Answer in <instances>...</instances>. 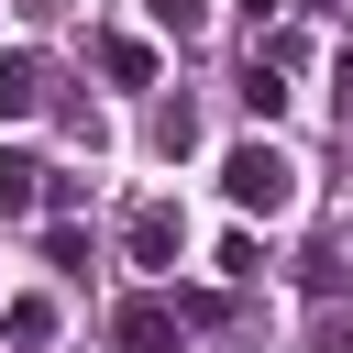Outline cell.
<instances>
[{
    "instance_id": "1",
    "label": "cell",
    "mask_w": 353,
    "mask_h": 353,
    "mask_svg": "<svg viewBox=\"0 0 353 353\" xmlns=\"http://www.w3.org/2000/svg\"><path fill=\"white\" fill-rule=\"evenodd\" d=\"M221 188H232L243 221H287V210H298V165H287L276 143H232V154H221Z\"/></svg>"
},
{
    "instance_id": "2",
    "label": "cell",
    "mask_w": 353,
    "mask_h": 353,
    "mask_svg": "<svg viewBox=\"0 0 353 353\" xmlns=\"http://www.w3.org/2000/svg\"><path fill=\"white\" fill-rule=\"evenodd\" d=\"M121 254H132V265H176V254H188V210H176V199H132Z\"/></svg>"
},
{
    "instance_id": "3",
    "label": "cell",
    "mask_w": 353,
    "mask_h": 353,
    "mask_svg": "<svg viewBox=\"0 0 353 353\" xmlns=\"http://www.w3.org/2000/svg\"><path fill=\"white\" fill-rule=\"evenodd\" d=\"M176 331H188L176 298H121V309H110V342H121V353H176Z\"/></svg>"
},
{
    "instance_id": "4",
    "label": "cell",
    "mask_w": 353,
    "mask_h": 353,
    "mask_svg": "<svg viewBox=\"0 0 353 353\" xmlns=\"http://www.w3.org/2000/svg\"><path fill=\"white\" fill-rule=\"evenodd\" d=\"M55 331H66V309H55L44 287H22V298H0V342H11V353H44Z\"/></svg>"
},
{
    "instance_id": "5",
    "label": "cell",
    "mask_w": 353,
    "mask_h": 353,
    "mask_svg": "<svg viewBox=\"0 0 353 353\" xmlns=\"http://www.w3.org/2000/svg\"><path fill=\"white\" fill-rule=\"evenodd\" d=\"M99 77L110 88H154V44L143 33H99Z\"/></svg>"
},
{
    "instance_id": "6",
    "label": "cell",
    "mask_w": 353,
    "mask_h": 353,
    "mask_svg": "<svg viewBox=\"0 0 353 353\" xmlns=\"http://www.w3.org/2000/svg\"><path fill=\"white\" fill-rule=\"evenodd\" d=\"M243 110H254V121L287 110V55H276V44H254V66H243Z\"/></svg>"
},
{
    "instance_id": "7",
    "label": "cell",
    "mask_w": 353,
    "mask_h": 353,
    "mask_svg": "<svg viewBox=\"0 0 353 353\" xmlns=\"http://www.w3.org/2000/svg\"><path fill=\"white\" fill-rule=\"evenodd\" d=\"M44 188H55V176H44L33 154H0V221H22V210H44Z\"/></svg>"
},
{
    "instance_id": "8",
    "label": "cell",
    "mask_w": 353,
    "mask_h": 353,
    "mask_svg": "<svg viewBox=\"0 0 353 353\" xmlns=\"http://www.w3.org/2000/svg\"><path fill=\"white\" fill-rule=\"evenodd\" d=\"M44 110V66L33 55H0V121H33Z\"/></svg>"
},
{
    "instance_id": "9",
    "label": "cell",
    "mask_w": 353,
    "mask_h": 353,
    "mask_svg": "<svg viewBox=\"0 0 353 353\" xmlns=\"http://www.w3.org/2000/svg\"><path fill=\"white\" fill-rule=\"evenodd\" d=\"M154 143H165V154H188V143H199V110H188V99H165V110H154Z\"/></svg>"
},
{
    "instance_id": "10",
    "label": "cell",
    "mask_w": 353,
    "mask_h": 353,
    "mask_svg": "<svg viewBox=\"0 0 353 353\" xmlns=\"http://www.w3.org/2000/svg\"><path fill=\"white\" fill-rule=\"evenodd\" d=\"M143 11H154V22L176 33V44H188V33H210V0H143Z\"/></svg>"
},
{
    "instance_id": "11",
    "label": "cell",
    "mask_w": 353,
    "mask_h": 353,
    "mask_svg": "<svg viewBox=\"0 0 353 353\" xmlns=\"http://www.w3.org/2000/svg\"><path fill=\"white\" fill-rule=\"evenodd\" d=\"M44 265H66V276H77V265H88V232H77V221H55V232H44Z\"/></svg>"
},
{
    "instance_id": "12",
    "label": "cell",
    "mask_w": 353,
    "mask_h": 353,
    "mask_svg": "<svg viewBox=\"0 0 353 353\" xmlns=\"http://www.w3.org/2000/svg\"><path fill=\"white\" fill-rule=\"evenodd\" d=\"M309 353H353V320H342V309H320V320H309Z\"/></svg>"
},
{
    "instance_id": "13",
    "label": "cell",
    "mask_w": 353,
    "mask_h": 353,
    "mask_svg": "<svg viewBox=\"0 0 353 353\" xmlns=\"http://www.w3.org/2000/svg\"><path fill=\"white\" fill-rule=\"evenodd\" d=\"M331 110H342V132H353V44L331 55Z\"/></svg>"
},
{
    "instance_id": "14",
    "label": "cell",
    "mask_w": 353,
    "mask_h": 353,
    "mask_svg": "<svg viewBox=\"0 0 353 353\" xmlns=\"http://www.w3.org/2000/svg\"><path fill=\"white\" fill-rule=\"evenodd\" d=\"M243 11H254V22H276V11H287V0H243Z\"/></svg>"
},
{
    "instance_id": "15",
    "label": "cell",
    "mask_w": 353,
    "mask_h": 353,
    "mask_svg": "<svg viewBox=\"0 0 353 353\" xmlns=\"http://www.w3.org/2000/svg\"><path fill=\"white\" fill-rule=\"evenodd\" d=\"M221 353H254V342H221Z\"/></svg>"
}]
</instances>
